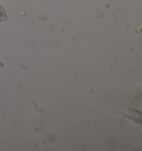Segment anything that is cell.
<instances>
[{
    "instance_id": "obj_1",
    "label": "cell",
    "mask_w": 142,
    "mask_h": 151,
    "mask_svg": "<svg viewBox=\"0 0 142 151\" xmlns=\"http://www.w3.org/2000/svg\"><path fill=\"white\" fill-rule=\"evenodd\" d=\"M6 19H7V14H6V10H5V8H4L2 6L0 5V22L5 21Z\"/></svg>"
}]
</instances>
